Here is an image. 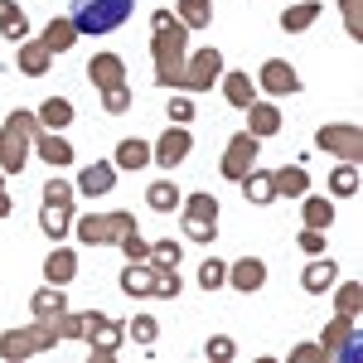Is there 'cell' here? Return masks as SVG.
Wrapping results in <instances>:
<instances>
[{"mask_svg": "<svg viewBox=\"0 0 363 363\" xmlns=\"http://www.w3.org/2000/svg\"><path fill=\"white\" fill-rule=\"evenodd\" d=\"M174 15H179V25L189 29V34H194V29H208L213 25V0H179Z\"/></svg>", "mask_w": 363, "mask_h": 363, "instance_id": "31", "label": "cell"}, {"mask_svg": "<svg viewBox=\"0 0 363 363\" xmlns=\"http://www.w3.org/2000/svg\"><path fill=\"white\" fill-rule=\"evenodd\" d=\"M315 145L320 150H330V155H339V160H349V165H359V155H363V131L354 126V121H330L320 136H315Z\"/></svg>", "mask_w": 363, "mask_h": 363, "instance_id": "8", "label": "cell"}, {"mask_svg": "<svg viewBox=\"0 0 363 363\" xmlns=\"http://www.w3.org/2000/svg\"><path fill=\"white\" fill-rule=\"evenodd\" d=\"M339 281V267L330 262V257H310V267L301 272V286H306L310 296H325V291H335Z\"/></svg>", "mask_w": 363, "mask_h": 363, "instance_id": "20", "label": "cell"}, {"mask_svg": "<svg viewBox=\"0 0 363 363\" xmlns=\"http://www.w3.org/2000/svg\"><path fill=\"white\" fill-rule=\"evenodd\" d=\"M73 228H78V242H83V247H116L126 233H136V213H131V208L83 213V218H73Z\"/></svg>", "mask_w": 363, "mask_h": 363, "instance_id": "4", "label": "cell"}, {"mask_svg": "<svg viewBox=\"0 0 363 363\" xmlns=\"http://www.w3.org/2000/svg\"><path fill=\"white\" fill-rule=\"evenodd\" d=\"M29 150L44 160V165H54V169H68L73 165V140L63 136V131H34V140H29Z\"/></svg>", "mask_w": 363, "mask_h": 363, "instance_id": "12", "label": "cell"}, {"mask_svg": "<svg viewBox=\"0 0 363 363\" xmlns=\"http://www.w3.org/2000/svg\"><path fill=\"white\" fill-rule=\"evenodd\" d=\"M0 218H10V194L0 189Z\"/></svg>", "mask_w": 363, "mask_h": 363, "instance_id": "53", "label": "cell"}, {"mask_svg": "<svg viewBox=\"0 0 363 363\" xmlns=\"http://www.w3.org/2000/svg\"><path fill=\"white\" fill-rule=\"evenodd\" d=\"M247 131L257 140L277 136V131H281V107H277V102H252V107H247Z\"/></svg>", "mask_w": 363, "mask_h": 363, "instance_id": "23", "label": "cell"}, {"mask_svg": "<svg viewBox=\"0 0 363 363\" xmlns=\"http://www.w3.org/2000/svg\"><path fill=\"white\" fill-rule=\"evenodd\" d=\"M238 184H242V199H247V203H257V208H267V203L277 199V184H272V169H257V165H252L247 174L238 179Z\"/></svg>", "mask_w": 363, "mask_h": 363, "instance_id": "21", "label": "cell"}, {"mask_svg": "<svg viewBox=\"0 0 363 363\" xmlns=\"http://www.w3.org/2000/svg\"><path fill=\"white\" fill-rule=\"evenodd\" d=\"M257 87L272 92V97H296L306 83H301V73H296L286 58H267V63L257 68Z\"/></svg>", "mask_w": 363, "mask_h": 363, "instance_id": "9", "label": "cell"}, {"mask_svg": "<svg viewBox=\"0 0 363 363\" xmlns=\"http://www.w3.org/2000/svg\"><path fill=\"white\" fill-rule=\"evenodd\" d=\"M291 363H330V354H325L320 344H296V349H291Z\"/></svg>", "mask_w": 363, "mask_h": 363, "instance_id": "50", "label": "cell"}, {"mask_svg": "<svg viewBox=\"0 0 363 363\" xmlns=\"http://www.w3.org/2000/svg\"><path fill=\"white\" fill-rule=\"evenodd\" d=\"M131 5L136 0H73V29L78 34H92V39H102V34H116V29L131 20Z\"/></svg>", "mask_w": 363, "mask_h": 363, "instance_id": "2", "label": "cell"}, {"mask_svg": "<svg viewBox=\"0 0 363 363\" xmlns=\"http://www.w3.org/2000/svg\"><path fill=\"white\" fill-rule=\"evenodd\" d=\"M223 102L238 107V112H247L252 102H257V83H252L247 73H223Z\"/></svg>", "mask_w": 363, "mask_h": 363, "instance_id": "25", "label": "cell"}, {"mask_svg": "<svg viewBox=\"0 0 363 363\" xmlns=\"http://www.w3.org/2000/svg\"><path fill=\"white\" fill-rule=\"evenodd\" d=\"M330 194H335V199H354V194H359V165L344 160L339 169H330Z\"/></svg>", "mask_w": 363, "mask_h": 363, "instance_id": "38", "label": "cell"}, {"mask_svg": "<svg viewBox=\"0 0 363 363\" xmlns=\"http://www.w3.org/2000/svg\"><path fill=\"white\" fill-rule=\"evenodd\" d=\"M339 315H359V281L339 286Z\"/></svg>", "mask_w": 363, "mask_h": 363, "instance_id": "49", "label": "cell"}, {"mask_svg": "<svg viewBox=\"0 0 363 363\" xmlns=\"http://www.w3.org/2000/svg\"><path fill=\"white\" fill-rule=\"evenodd\" d=\"M29 339H34V354H49L58 344V330H54V320H34V325H25Z\"/></svg>", "mask_w": 363, "mask_h": 363, "instance_id": "42", "label": "cell"}, {"mask_svg": "<svg viewBox=\"0 0 363 363\" xmlns=\"http://www.w3.org/2000/svg\"><path fill=\"white\" fill-rule=\"evenodd\" d=\"M150 296L174 301V296H179V267H155V286H150Z\"/></svg>", "mask_w": 363, "mask_h": 363, "instance_id": "41", "label": "cell"}, {"mask_svg": "<svg viewBox=\"0 0 363 363\" xmlns=\"http://www.w3.org/2000/svg\"><path fill=\"white\" fill-rule=\"evenodd\" d=\"M39 194H44V203H73V194H78V189H73V184H68V179H44V189H39Z\"/></svg>", "mask_w": 363, "mask_h": 363, "instance_id": "44", "label": "cell"}, {"mask_svg": "<svg viewBox=\"0 0 363 363\" xmlns=\"http://www.w3.org/2000/svg\"><path fill=\"white\" fill-rule=\"evenodd\" d=\"M189 150H194V136H189L184 126L169 121V131H160V145L150 150V160H155L160 169H179L184 160H189Z\"/></svg>", "mask_w": 363, "mask_h": 363, "instance_id": "10", "label": "cell"}, {"mask_svg": "<svg viewBox=\"0 0 363 363\" xmlns=\"http://www.w3.org/2000/svg\"><path fill=\"white\" fill-rule=\"evenodd\" d=\"M126 339H136L140 349L150 354V349H155V339H160V320H155V315H145V310L131 315V320H126Z\"/></svg>", "mask_w": 363, "mask_h": 363, "instance_id": "37", "label": "cell"}, {"mask_svg": "<svg viewBox=\"0 0 363 363\" xmlns=\"http://www.w3.org/2000/svg\"><path fill=\"white\" fill-rule=\"evenodd\" d=\"M203 354H208V359H213V363H228V359H233V354H238V344H233V339H228V335H213V339H208V344H203Z\"/></svg>", "mask_w": 363, "mask_h": 363, "instance_id": "46", "label": "cell"}, {"mask_svg": "<svg viewBox=\"0 0 363 363\" xmlns=\"http://www.w3.org/2000/svg\"><path fill=\"white\" fill-rule=\"evenodd\" d=\"M78 39H83V34L73 29V20H68V15H54V20L44 25V34H39V44H44V49H49L54 58H58V54H68Z\"/></svg>", "mask_w": 363, "mask_h": 363, "instance_id": "17", "label": "cell"}, {"mask_svg": "<svg viewBox=\"0 0 363 363\" xmlns=\"http://www.w3.org/2000/svg\"><path fill=\"white\" fill-rule=\"evenodd\" d=\"M301 252H306V257H325V233H320V228H306V233H301Z\"/></svg>", "mask_w": 363, "mask_h": 363, "instance_id": "51", "label": "cell"}, {"mask_svg": "<svg viewBox=\"0 0 363 363\" xmlns=\"http://www.w3.org/2000/svg\"><path fill=\"white\" fill-rule=\"evenodd\" d=\"M87 78H92L97 92L116 87V83H126V63H121V54H92L87 58Z\"/></svg>", "mask_w": 363, "mask_h": 363, "instance_id": "15", "label": "cell"}, {"mask_svg": "<svg viewBox=\"0 0 363 363\" xmlns=\"http://www.w3.org/2000/svg\"><path fill=\"white\" fill-rule=\"evenodd\" d=\"M199 286H203V291H218V286H228V262L208 257V262L199 267Z\"/></svg>", "mask_w": 363, "mask_h": 363, "instance_id": "43", "label": "cell"}, {"mask_svg": "<svg viewBox=\"0 0 363 363\" xmlns=\"http://www.w3.org/2000/svg\"><path fill=\"white\" fill-rule=\"evenodd\" d=\"M34 116H39L44 131H63V126H73V102H68V97H49Z\"/></svg>", "mask_w": 363, "mask_h": 363, "instance_id": "34", "label": "cell"}, {"mask_svg": "<svg viewBox=\"0 0 363 363\" xmlns=\"http://www.w3.org/2000/svg\"><path fill=\"white\" fill-rule=\"evenodd\" d=\"M184 238H189L194 247H213V242H218V223H184Z\"/></svg>", "mask_w": 363, "mask_h": 363, "instance_id": "45", "label": "cell"}, {"mask_svg": "<svg viewBox=\"0 0 363 363\" xmlns=\"http://www.w3.org/2000/svg\"><path fill=\"white\" fill-rule=\"evenodd\" d=\"M116 179H121V169H116L112 160H92V165L78 174V194L102 199V194H112V189H116Z\"/></svg>", "mask_w": 363, "mask_h": 363, "instance_id": "13", "label": "cell"}, {"mask_svg": "<svg viewBox=\"0 0 363 363\" xmlns=\"http://www.w3.org/2000/svg\"><path fill=\"white\" fill-rule=\"evenodd\" d=\"M121 339H126V320H97L92 330H87V349H92V359L97 363H112L116 349H121Z\"/></svg>", "mask_w": 363, "mask_h": 363, "instance_id": "11", "label": "cell"}, {"mask_svg": "<svg viewBox=\"0 0 363 363\" xmlns=\"http://www.w3.org/2000/svg\"><path fill=\"white\" fill-rule=\"evenodd\" d=\"M116 247L126 252V262H145V252H150V242H145V238H140V233H126V238H121V242H116Z\"/></svg>", "mask_w": 363, "mask_h": 363, "instance_id": "47", "label": "cell"}, {"mask_svg": "<svg viewBox=\"0 0 363 363\" xmlns=\"http://www.w3.org/2000/svg\"><path fill=\"white\" fill-rule=\"evenodd\" d=\"M0 359L5 363L34 359V339H29V330H5V335H0Z\"/></svg>", "mask_w": 363, "mask_h": 363, "instance_id": "35", "label": "cell"}, {"mask_svg": "<svg viewBox=\"0 0 363 363\" xmlns=\"http://www.w3.org/2000/svg\"><path fill=\"white\" fill-rule=\"evenodd\" d=\"M272 184H277V199H301V194H310L306 165H281V169H272Z\"/></svg>", "mask_w": 363, "mask_h": 363, "instance_id": "24", "label": "cell"}, {"mask_svg": "<svg viewBox=\"0 0 363 363\" xmlns=\"http://www.w3.org/2000/svg\"><path fill=\"white\" fill-rule=\"evenodd\" d=\"M0 34L10 39V44H20V39H29V15L15 5V0H0Z\"/></svg>", "mask_w": 363, "mask_h": 363, "instance_id": "32", "label": "cell"}, {"mask_svg": "<svg viewBox=\"0 0 363 363\" xmlns=\"http://www.w3.org/2000/svg\"><path fill=\"white\" fill-rule=\"evenodd\" d=\"M112 165H116V169H145V165H150V145H145L140 136H126L121 145H116Z\"/></svg>", "mask_w": 363, "mask_h": 363, "instance_id": "30", "label": "cell"}, {"mask_svg": "<svg viewBox=\"0 0 363 363\" xmlns=\"http://www.w3.org/2000/svg\"><path fill=\"white\" fill-rule=\"evenodd\" d=\"M150 58H155V87H179V68L189 58V29L179 25L174 10L150 15Z\"/></svg>", "mask_w": 363, "mask_h": 363, "instance_id": "1", "label": "cell"}, {"mask_svg": "<svg viewBox=\"0 0 363 363\" xmlns=\"http://www.w3.org/2000/svg\"><path fill=\"white\" fill-rule=\"evenodd\" d=\"M257 150H262V140L252 136V131H233V136H228V145H223V165H218V169H223V179H233V184H238V179L257 165Z\"/></svg>", "mask_w": 363, "mask_h": 363, "instance_id": "7", "label": "cell"}, {"mask_svg": "<svg viewBox=\"0 0 363 363\" xmlns=\"http://www.w3.org/2000/svg\"><path fill=\"white\" fill-rule=\"evenodd\" d=\"M320 349L330 354V359H344V363H359L363 344H359V325H354V315H339L325 325V335H320Z\"/></svg>", "mask_w": 363, "mask_h": 363, "instance_id": "6", "label": "cell"}, {"mask_svg": "<svg viewBox=\"0 0 363 363\" xmlns=\"http://www.w3.org/2000/svg\"><path fill=\"white\" fill-rule=\"evenodd\" d=\"M320 10H325L320 0H301V5H291V10L281 15V29H286V34H301V29H310L320 20Z\"/></svg>", "mask_w": 363, "mask_h": 363, "instance_id": "36", "label": "cell"}, {"mask_svg": "<svg viewBox=\"0 0 363 363\" xmlns=\"http://www.w3.org/2000/svg\"><path fill=\"white\" fill-rule=\"evenodd\" d=\"M179 257H184L179 238H160V242H150V252H145L150 267H179Z\"/></svg>", "mask_w": 363, "mask_h": 363, "instance_id": "39", "label": "cell"}, {"mask_svg": "<svg viewBox=\"0 0 363 363\" xmlns=\"http://www.w3.org/2000/svg\"><path fill=\"white\" fill-rule=\"evenodd\" d=\"M301 218H306V228H335V199H310L301 194Z\"/></svg>", "mask_w": 363, "mask_h": 363, "instance_id": "33", "label": "cell"}, {"mask_svg": "<svg viewBox=\"0 0 363 363\" xmlns=\"http://www.w3.org/2000/svg\"><path fill=\"white\" fill-rule=\"evenodd\" d=\"M97 97H102V112H107V116H121V112H131V87H126V83H116V87H102Z\"/></svg>", "mask_w": 363, "mask_h": 363, "instance_id": "40", "label": "cell"}, {"mask_svg": "<svg viewBox=\"0 0 363 363\" xmlns=\"http://www.w3.org/2000/svg\"><path fill=\"white\" fill-rule=\"evenodd\" d=\"M15 68L25 73V78H44L49 68H54V54L39 44V39H20V54H15Z\"/></svg>", "mask_w": 363, "mask_h": 363, "instance_id": "18", "label": "cell"}, {"mask_svg": "<svg viewBox=\"0 0 363 363\" xmlns=\"http://www.w3.org/2000/svg\"><path fill=\"white\" fill-rule=\"evenodd\" d=\"M39 228H44V238L63 242V238H68V228H73V203H44V213H39Z\"/></svg>", "mask_w": 363, "mask_h": 363, "instance_id": "27", "label": "cell"}, {"mask_svg": "<svg viewBox=\"0 0 363 363\" xmlns=\"http://www.w3.org/2000/svg\"><path fill=\"white\" fill-rule=\"evenodd\" d=\"M29 310H34V320H58L63 310H68V296H63V286H39L34 296H29Z\"/></svg>", "mask_w": 363, "mask_h": 363, "instance_id": "22", "label": "cell"}, {"mask_svg": "<svg viewBox=\"0 0 363 363\" xmlns=\"http://www.w3.org/2000/svg\"><path fill=\"white\" fill-rule=\"evenodd\" d=\"M344 5V25H349V34L359 39V0H339Z\"/></svg>", "mask_w": 363, "mask_h": 363, "instance_id": "52", "label": "cell"}, {"mask_svg": "<svg viewBox=\"0 0 363 363\" xmlns=\"http://www.w3.org/2000/svg\"><path fill=\"white\" fill-rule=\"evenodd\" d=\"M223 78V54L218 49H189L184 68H179V92H208Z\"/></svg>", "mask_w": 363, "mask_h": 363, "instance_id": "5", "label": "cell"}, {"mask_svg": "<svg viewBox=\"0 0 363 363\" xmlns=\"http://www.w3.org/2000/svg\"><path fill=\"white\" fill-rule=\"evenodd\" d=\"M150 286H155V267H150V262H126V267H121V291H126V296H140V301H145Z\"/></svg>", "mask_w": 363, "mask_h": 363, "instance_id": "26", "label": "cell"}, {"mask_svg": "<svg viewBox=\"0 0 363 363\" xmlns=\"http://www.w3.org/2000/svg\"><path fill=\"white\" fill-rule=\"evenodd\" d=\"M102 320V310H83V315H73V310H63L54 320V330H58V339H87V330Z\"/></svg>", "mask_w": 363, "mask_h": 363, "instance_id": "29", "label": "cell"}, {"mask_svg": "<svg viewBox=\"0 0 363 363\" xmlns=\"http://www.w3.org/2000/svg\"><path fill=\"white\" fill-rule=\"evenodd\" d=\"M169 121H174V126H189V121H194V102H189V97H169Z\"/></svg>", "mask_w": 363, "mask_h": 363, "instance_id": "48", "label": "cell"}, {"mask_svg": "<svg viewBox=\"0 0 363 363\" xmlns=\"http://www.w3.org/2000/svg\"><path fill=\"white\" fill-rule=\"evenodd\" d=\"M73 277H78V252L73 247H54L44 257V281H49V286H63V291H68Z\"/></svg>", "mask_w": 363, "mask_h": 363, "instance_id": "19", "label": "cell"}, {"mask_svg": "<svg viewBox=\"0 0 363 363\" xmlns=\"http://www.w3.org/2000/svg\"><path fill=\"white\" fill-rule=\"evenodd\" d=\"M218 199L213 194H203V189H194V194H184L179 199V223H218Z\"/></svg>", "mask_w": 363, "mask_h": 363, "instance_id": "16", "label": "cell"}, {"mask_svg": "<svg viewBox=\"0 0 363 363\" xmlns=\"http://www.w3.org/2000/svg\"><path fill=\"white\" fill-rule=\"evenodd\" d=\"M34 131H39V116L25 112V107L5 116V126H0V169H5V174H20V169H25Z\"/></svg>", "mask_w": 363, "mask_h": 363, "instance_id": "3", "label": "cell"}, {"mask_svg": "<svg viewBox=\"0 0 363 363\" xmlns=\"http://www.w3.org/2000/svg\"><path fill=\"white\" fill-rule=\"evenodd\" d=\"M0 189H5V169H0Z\"/></svg>", "mask_w": 363, "mask_h": 363, "instance_id": "54", "label": "cell"}, {"mask_svg": "<svg viewBox=\"0 0 363 363\" xmlns=\"http://www.w3.org/2000/svg\"><path fill=\"white\" fill-rule=\"evenodd\" d=\"M145 208L150 213H179V184L174 179H155L145 189Z\"/></svg>", "mask_w": 363, "mask_h": 363, "instance_id": "28", "label": "cell"}, {"mask_svg": "<svg viewBox=\"0 0 363 363\" xmlns=\"http://www.w3.org/2000/svg\"><path fill=\"white\" fill-rule=\"evenodd\" d=\"M228 286L242 291V296L262 291V286H267V262H262V257H238V262L228 267Z\"/></svg>", "mask_w": 363, "mask_h": 363, "instance_id": "14", "label": "cell"}]
</instances>
